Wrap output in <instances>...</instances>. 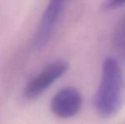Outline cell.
I'll return each instance as SVG.
<instances>
[{"label":"cell","instance_id":"6da1fadb","mask_svg":"<svg viewBox=\"0 0 125 124\" xmlns=\"http://www.w3.org/2000/svg\"><path fill=\"white\" fill-rule=\"evenodd\" d=\"M125 102V81L119 63L106 57L102 64L99 88L94 98L96 111L105 118L112 117L122 109Z\"/></svg>","mask_w":125,"mask_h":124},{"label":"cell","instance_id":"7a4b0ae2","mask_svg":"<svg viewBox=\"0 0 125 124\" xmlns=\"http://www.w3.org/2000/svg\"><path fill=\"white\" fill-rule=\"evenodd\" d=\"M68 68V63L62 60H54L45 66L26 85L23 90L24 98L32 100L39 97L67 71Z\"/></svg>","mask_w":125,"mask_h":124},{"label":"cell","instance_id":"3957f363","mask_svg":"<svg viewBox=\"0 0 125 124\" xmlns=\"http://www.w3.org/2000/svg\"><path fill=\"white\" fill-rule=\"evenodd\" d=\"M67 0H50L41 17L33 44L37 48H41L48 43L56 27L59 19L65 9Z\"/></svg>","mask_w":125,"mask_h":124},{"label":"cell","instance_id":"277c9868","mask_svg":"<svg viewBox=\"0 0 125 124\" xmlns=\"http://www.w3.org/2000/svg\"><path fill=\"white\" fill-rule=\"evenodd\" d=\"M82 103V95L78 90L73 87H66L53 96L50 109L58 117L70 118L78 113Z\"/></svg>","mask_w":125,"mask_h":124},{"label":"cell","instance_id":"5b68a950","mask_svg":"<svg viewBox=\"0 0 125 124\" xmlns=\"http://www.w3.org/2000/svg\"><path fill=\"white\" fill-rule=\"evenodd\" d=\"M125 4V0H104L101 5L103 11H112Z\"/></svg>","mask_w":125,"mask_h":124}]
</instances>
